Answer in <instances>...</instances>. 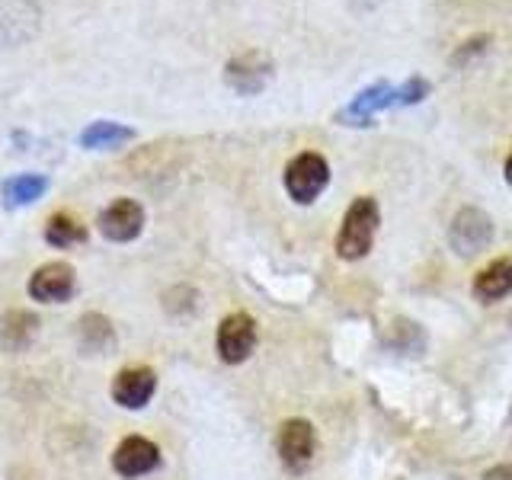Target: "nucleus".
<instances>
[{"instance_id": "obj_1", "label": "nucleus", "mask_w": 512, "mask_h": 480, "mask_svg": "<svg viewBox=\"0 0 512 480\" xmlns=\"http://www.w3.org/2000/svg\"><path fill=\"white\" fill-rule=\"evenodd\" d=\"M378 202L372 196H359L346 208V218L340 224V234H336V253L343 260H362V256L372 250V240L378 231Z\"/></svg>"}, {"instance_id": "obj_2", "label": "nucleus", "mask_w": 512, "mask_h": 480, "mask_svg": "<svg viewBox=\"0 0 512 480\" xmlns=\"http://www.w3.org/2000/svg\"><path fill=\"white\" fill-rule=\"evenodd\" d=\"M330 183V164L314 151H304L288 160L285 167V189L298 205H311Z\"/></svg>"}, {"instance_id": "obj_3", "label": "nucleus", "mask_w": 512, "mask_h": 480, "mask_svg": "<svg viewBox=\"0 0 512 480\" xmlns=\"http://www.w3.org/2000/svg\"><path fill=\"white\" fill-rule=\"evenodd\" d=\"M448 240H452L455 253L461 256H474L480 250L490 247L493 240V218L487 212H480V208L468 205L461 208L452 221V231H448Z\"/></svg>"}, {"instance_id": "obj_4", "label": "nucleus", "mask_w": 512, "mask_h": 480, "mask_svg": "<svg viewBox=\"0 0 512 480\" xmlns=\"http://www.w3.org/2000/svg\"><path fill=\"white\" fill-rule=\"evenodd\" d=\"M77 288V276L71 263L55 260V263H42L29 279V298L42 301V304H64L71 301Z\"/></svg>"}, {"instance_id": "obj_5", "label": "nucleus", "mask_w": 512, "mask_h": 480, "mask_svg": "<svg viewBox=\"0 0 512 480\" xmlns=\"http://www.w3.org/2000/svg\"><path fill=\"white\" fill-rule=\"evenodd\" d=\"M218 356L228 365H240L250 359V352L256 349V324L250 314H231L221 320L218 327Z\"/></svg>"}, {"instance_id": "obj_6", "label": "nucleus", "mask_w": 512, "mask_h": 480, "mask_svg": "<svg viewBox=\"0 0 512 480\" xmlns=\"http://www.w3.org/2000/svg\"><path fill=\"white\" fill-rule=\"evenodd\" d=\"M317 432L308 420H288L279 429V458L288 471H304L314 461Z\"/></svg>"}, {"instance_id": "obj_7", "label": "nucleus", "mask_w": 512, "mask_h": 480, "mask_svg": "<svg viewBox=\"0 0 512 480\" xmlns=\"http://www.w3.org/2000/svg\"><path fill=\"white\" fill-rule=\"evenodd\" d=\"M100 234L112 244H128L144 231V208L135 199H116L100 212Z\"/></svg>"}, {"instance_id": "obj_8", "label": "nucleus", "mask_w": 512, "mask_h": 480, "mask_svg": "<svg viewBox=\"0 0 512 480\" xmlns=\"http://www.w3.org/2000/svg\"><path fill=\"white\" fill-rule=\"evenodd\" d=\"M112 468H116L119 477H144L160 468V448L144 439V436H128L116 445V452H112Z\"/></svg>"}, {"instance_id": "obj_9", "label": "nucleus", "mask_w": 512, "mask_h": 480, "mask_svg": "<svg viewBox=\"0 0 512 480\" xmlns=\"http://www.w3.org/2000/svg\"><path fill=\"white\" fill-rule=\"evenodd\" d=\"M269 77H272V61L263 52H244L224 64V80H228V87L244 96L260 93L269 84Z\"/></svg>"}, {"instance_id": "obj_10", "label": "nucleus", "mask_w": 512, "mask_h": 480, "mask_svg": "<svg viewBox=\"0 0 512 480\" xmlns=\"http://www.w3.org/2000/svg\"><path fill=\"white\" fill-rule=\"evenodd\" d=\"M157 391V375L151 372L148 365H132L122 368L112 381V400L125 410H141Z\"/></svg>"}, {"instance_id": "obj_11", "label": "nucleus", "mask_w": 512, "mask_h": 480, "mask_svg": "<svg viewBox=\"0 0 512 480\" xmlns=\"http://www.w3.org/2000/svg\"><path fill=\"white\" fill-rule=\"evenodd\" d=\"M400 106V87L391 84H372L365 87L362 93L352 96V103L340 112V119L346 125H372V116L381 109H397Z\"/></svg>"}, {"instance_id": "obj_12", "label": "nucleus", "mask_w": 512, "mask_h": 480, "mask_svg": "<svg viewBox=\"0 0 512 480\" xmlns=\"http://www.w3.org/2000/svg\"><path fill=\"white\" fill-rule=\"evenodd\" d=\"M474 295L484 304L503 301L506 295H512V256L493 260L487 269H480V276L474 279Z\"/></svg>"}, {"instance_id": "obj_13", "label": "nucleus", "mask_w": 512, "mask_h": 480, "mask_svg": "<svg viewBox=\"0 0 512 480\" xmlns=\"http://www.w3.org/2000/svg\"><path fill=\"white\" fill-rule=\"evenodd\" d=\"M39 333V317L32 311H7L4 317H0V346H4L7 352H20L26 349L32 340H36Z\"/></svg>"}, {"instance_id": "obj_14", "label": "nucleus", "mask_w": 512, "mask_h": 480, "mask_svg": "<svg viewBox=\"0 0 512 480\" xmlns=\"http://www.w3.org/2000/svg\"><path fill=\"white\" fill-rule=\"evenodd\" d=\"M48 189V176L42 173H20V176H10V180L0 186V199H4L7 208H23L32 205L45 196Z\"/></svg>"}, {"instance_id": "obj_15", "label": "nucleus", "mask_w": 512, "mask_h": 480, "mask_svg": "<svg viewBox=\"0 0 512 480\" xmlns=\"http://www.w3.org/2000/svg\"><path fill=\"white\" fill-rule=\"evenodd\" d=\"M45 244H52V247H77V244H84L87 240V228H84V221L68 215V212H58L45 221Z\"/></svg>"}, {"instance_id": "obj_16", "label": "nucleus", "mask_w": 512, "mask_h": 480, "mask_svg": "<svg viewBox=\"0 0 512 480\" xmlns=\"http://www.w3.org/2000/svg\"><path fill=\"white\" fill-rule=\"evenodd\" d=\"M135 132L128 125H119V122H109V119H100V122H90L84 128V135H80V144L90 151H100V148H119V144L132 141Z\"/></svg>"}, {"instance_id": "obj_17", "label": "nucleus", "mask_w": 512, "mask_h": 480, "mask_svg": "<svg viewBox=\"0 0 512 480\" xmlns=\"http://www.w3.org/2000/svg\"><path fill=\"white\" fill-rule=\"evenodd\" d=\"M77 333L90 352H100V349L112 346V324L103 314H84L77 324Z\"/></svg>"}, {"instance_id": "obj_18", "label": "nucleus", "mask_w": 512, "mask_h": 480, "mask_svg": "<svg viewBox=\"0 0 512 480\" xmlns=\"http://www.w3.org/2000/svg\"><path fill=\"white\" fill-rule=\"evenodd\" d=\"M484 480H512V464H496L484 474Z\"/></svg>"}, {"instance_id": "obj_19", "label": "nucleus", "mask_w": 512, "mask_h": 480, "mask_svg": "<svg viewBox=\"0 0 512 480\" xmlns=\"http://www.w3.org/2000/svg\"><path fill=\"white\" fill-rule=\"evenodd\" d=\"M506 183L512 186V154L506 157Z\"/></svg>"}]
</instances>
